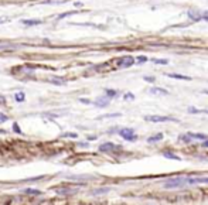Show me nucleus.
I'll use <instances>...</instances> for the list:
<instances>
[{
	"instance_id": "f257e3e1",
	"label": "nucleus",
	"mask_w": 208,
	"mask_h": 205,
	"mask_svg": "<svg viewBox=\"0 0 208 205\" xmlns=\"http://www.w3.org/2000/svg\"><path fill=\"white\" fill-rule=\"evenodd\" d=\"M135 58L130 57V55H126V57H122V58H117L116 62H113L115 68H129L132 65L135 64Z\"/></svg>"
},
{
	"instance_id": "f03ea898",
	"label": "nucleus",
	"mask_w": 208,
	"mask_h": 205,
	"mask_svg": "<svg viewBox=\"0 0 208 205\" xmlns=\"http://www.w3.org/2000/svg\"><path fill=\"white\" fill-rule=\"evenodd\" d=\"M186 184V178L177 177V178H170L164 183V188H180Z\"/></svg>"
},
{
	"instance_id": "7ed1b4c3",
	"label": "nucleus",
	"mask_w": 208,
	"mask_h": 205,
	"mask_svg": "<svg viewBox=\"0 0 208 205\" xmlns=\"http://www.w3.org/2000/svg\"><path fill=\"white\" fill-rule=\"evenodd\" d=\"M119 135L122 136L125 140H128V141H135L137 139V136L135 135V130H133V129H130V127L120 129V130H119Z\"/></svg>"
},
{
	"instance_id": "20e7f679",
	"label": "nucleus",
	"mask_w": 208,
	"mask_h": 205,
	"mask_svg": "<svg viewBox=\"0 0 208 205\" xmlns=\"http://www.w3.org/2000/svg\"><path fill=\"white\" fill-rule=\"evenodd\" d=\"M147 122H153V123H160V122H177V119L171 117V116H146L144 117Z\"/></svg>"
},
{
	"instance_id": "39448f33",
	"label": "nucleus",
	"mask_w": 208,
	"mask_h": 205,
	"mask_svg": "<svg viewBox=\"0 0 208 205\" xmlns=\"http://www.w3.org/2000/svg\"><path fill=\"white\" fill-rule=\"evenodd\" d=\"M117 148H119V146L113 144V143H111V141H108V143H104V144H101V146H99V150H101V151H104V153L115 151V150H117Z\"/></svg>"
},
{
	"instance_id": "423d86ee",
	"label": "nucleus",
	"mask_w": 208,
	"mask_h": 205,
	"mask_svg": "<svg viewBox=\"0 0 208 205\" xmlns=\"http://www.w3.org/2000/svg\"><path fill=\"white\" fill-rule=\"evenodd\" d=\"M187 16H188V19L191 21H200V20H202V14L200 12H197V10H188Z\"/></svg>"
},
{
	"instance_id": "0eeeda50",
	"label": "nucleus",
	"mask_w": 208,
	"mask_h": 205,
	"mask_svg": "<svg viewBox=\"0 0 208 205\" xmlns=\"http://www.w3.org/2000/svg\"><path fill=\"white\" fill-rule=\"evenodd\" d=\"M187 184H207L208 177H198V178H186Z\"/></svg>"
},
{
	"instance_id": "6e6552de",
	"label": "nucleus",
	"mask_w": 208,
	"mask_h": 205,
	"mask_svg": "<svg viewBox=\"0 0 208 205\" xmlns=\"http://www.w3.org/2000/svg\"><path fill=\"white\" fill-rule=\"evenodd\" d=\"M95 105H96L98 108H106L108 105H109V98L108 96H101V98H98L96 101H95Z\"/></svg>"
},
{
	"instance_id": "1a4fd4ad",
	"label": "nucleus",
	"mask_w": 208,
	"mask_h": 205,
	"mask_svg": "<svg viewBox=\"0 0 208 205\" xmlns=\"http://www.w3.org/2000/svg\"><path fill=\"white\" fill-rule=\"evenodd\" d=\"M43 21L38 19H30V20H21V24L26 27H31V26H38V24H41Z\"/></svg>"
},
{
	"instance_id": "9d476101",
	"label": "nucleus",
	"mask_w": 208,
	"mask_h": 205,
	"mask_svg": "<svg viewBox=\"0 0 208 205\" xmlns=\"http://www.w3.org/2000/svg\"><path fill=\"white\" fill-rule=\"evenodd\" d=\"M150 93H153V95H167V93H169V91L163 89V88L153 86V88H150Z\"/></svg>"
},
{
	"instance_id": "9b49d317",
	"label": "nucleus",
	"mask_w": 208,
	"mask_h": 205,
	"mask_svg": "<svg viewBox=\"0 0 208 205\" xmlns=\"http://www.w3.org/2000/svg\"><path fill=\"white\" fill-rule=\"evenodd\" d=\"M167 77L173 78V79H183V81H191V77H187V75H181V74H167Z\"/></svg>"
},
{
	"instance_id": "f8f14e48",
	"label": "nucleus",
	"mask_w": 208,
	"mask_h": 205,
	"mask_svg": "<svg viewBox=\"0 0 208 205\" xmlns=\"http://www.w3.org/2000/svg\"><path fill=\"white\" fill-rule=\"evenodd\" d=\"M188 136L191 137V139H195V140H207L208 137L207 135H204V133H188Z\"/></svg>"
},
{
	"instance_id": "ddd939ff",
	"label": "nucleus",
	"mask_w": 208,
	"mask_h": 205,
	"mask_svg": "<svg viewBox=\"0 0 208 205\" xmlns=\"http://www.w3.org/2000/svg\"><path fill=\"white\" fill-rule=\"evenodd\" d=\"M163 156L166 157V159H171V160H181L177 154H174L173 151H170V150H167V151H163Z\"/></svg>"
},
{
	"instance_id": "4468645a",
	"label": "nucleus",
	"mask_w": 208,
	"mask_h": 205,
	"mask_svg": "<svg viewBox=\"0 0 208 205\" xmlns=\"http://www.w3.org/2000/svg\"><path fill=\"white\" fill-rule=\"evenodd\" d=\"M162 139H163V133H157V135L149 137V139H147V141H149V143H156V141H160Z\"/></svg>"
},
{
	"instance_id": "2eb2a0df",
	"label": "nucleus",
	"mask_w": 208,
	"mask_h": 205,
	"mask_svg": "<svg viewBox=\"0 0 208 205\" xmlns=\"http://www.w3.org/2000/svg\"><path fill=\"white\" fill-rule=\"evenodd\" d=\"M50 81H51V83H54V85H61V86H62V85H65V81L62 79V78L52 77L51 79H50Z\"/></svg>"
},
{
	"instance_id": "dca6fc26",
	"label": "nucleus",
	"mask_w": 208,
	"mask_h": 205,
	"mask_svg": "<svg viewBox=\"0 0 208 205\" xmlns=\"http://www.w3.org/2000/svg\"><path fill=\"white\" fill-rule=\"evenodd\" d=\"M151 61H153V64H157V65H167L169 64V59H163V58H153Z\"/></svg>"
},
{
	"instance_id": "f3484780",
	"label": "nucleus",
	"mask_w": 208,
	"mask_h": 205,
	"mask_svg": "<svg viewBox=\"0 0 208 205\" xmlns=\"http://www.w3.org/2000/svg\"><path fill=\"white\" fill-rule=\"evenodd\" d=\"M14 99H16L17 102H24V99H26L24 92H17V93H14Z\"/></svg>"
},
{
	"instance_id": "a211bd4d",
	"label": "nucleus",
	"mask_w": 208,
	"mask_h": 205,
	"mask_svg": "<svg viewBox=\"0 0 208 205\" xmlns=\"http://www.w3.org/2000/svg\"><path fill=\"white\" fill-rule=\"evenodd\" d=\"M105 93H106V96L111 99V98H115V96H117V92L115 89H106L105 91Z\"/></svg>"
},
{
	"instance_id": "6ab92c4d",
	"label": "nucleus",
	"mask_w": 208,
	"mask_h": 205,
	"mask_svg": "<svg viewBox=\"0 0 208 205\" xmlns=\"http://www.w3.org/2000/svg\"><path fill=\"white\" fill-rule=\"evenodd\" d=\"M72 14H77V12H65V13L59 14L58 17H57V20H62V19H65V17H68V16H72Z\"/></svg>"
},
{
	"instance_id": "aec40b11",
	"label": "nucleus",
	"mask_w": 208,
	"mask_h": 205,
	"mask_svg": "<svg viewBox=\"0 0 208 205\" xmlns=\"http://www.w3.org/2000/svg\"><path fill=\"white\" fill-rule=\"evenodd\" d=\"M180 140L184 141V143H190V141L193 140V139H191L188 135H181V136H180Z\"/></svg>"
},
{
	"instance_id": "412c9836",
	"label": "nucleus",
	"mask_w": 208,
	"mask_h": 205,
	"mask_svg": "<svg viewBox=\"0 0 208 205\" xmlns=\"http://www.w3.org/2000/svg\"><path fill=\"white\" fill-rule=\"evenodd\" d=\"M135 61H136L137 64H143V62H146V61H147V57H144V55H140V57H137Z\"/></svg>"
},
{
	"instance_id": "4be33fe9",
	"label": "nucleus",
	"mask_w": 208,
	"mask_h": 205,
	"mask_svg": "<svg viewBox=\"0 0 208 205\" xmlns=\"http://www.w3.org/2000/svg\"><path fill=\"white\" fill-rule=\"evenodd\" d=\"M143 79L144 81H147V82H154V81H156V79H154V77H150V75H146V77H143Z\"/></svg>"
},
{
	"instance_id": "5701e85b",
	"label": "nucleus",
	"mask_w": 208,
	"mask_h": 205,
	"mask_svg": "<svg viewBox=\"0 0 208 205\" xmlns=\"http://www.w3.org/2000/svg\"><path fill=\"white\" fill-rule=\"evenodd\" d=\"M62 137H72V139H77L78 136H77V133H64Z\"/></svg>"
},
{
	"instance_id": "b1692460",
	"label": "nucleus",
	"mask_w": 208,
	"mask_h": 205,
	"mask_svg": "<svg viewBox=\"0 0 208 205\" xmlns=\"http://www.w3.org/2000/svg\"><path fill=\"white\" fill-rule=\"evenodd\" d=\"M13 130L16 132V133H21V129L19 127V125H17V123H13Z\"/></svg>"
},
{
	"instance_id": "393cba45",
	"label": "nucleus",
	"mask_w": 208,
	"mask_h": 205,
	"mask_svg": "<svg viewBox=\"0 0 208 205\" xmlns=\"http://www.w3.org/2000/svg\"><path fill=\"white\" fill-rule=\"evenodd\" d=\"M7 119H9V117H7L4 113H0V123H4Z\"/></svg>"
},
{
	"instance_id": "a878e982",
	"label": "nucleus",
	"mask_w": 208,
	"mask_h": 205,
	"mask_svg": "<svg viewBox=\"0 0 208 205\" xmlns=\"http://www.w3.org/2000/svg\"><path fill=\"white\" fill-rule=\"evenodd\" d=\"M7 48H14V47H12L10 44H1L0 45V50H7Z\"/></svg>"
},
{
	"instance_id": "bb28decb",
	"label": "nucleus",
	"mask_w": 208,
	"mask_h": 205,
	"mask_svg": "<svg viewBox=\"0 0 208 205\" xmlns=\"http://www.w3.org/2000/svg\"><path fill=\"white\" fill-rule=\"evenodd\" d=\"M123 98L126 99V101H128V99H135V95H133V93H126Z\"/></svg>"
},
{
	"instance_id": "cd10ccee",
	"label": "nucleus",
	"mask_w": 208,
	"mask_h": 205,
	"mask_svg": "<svg viewBox=\"0 0 208 205\" xmlns=\"http://www.w3.org/2000/svg\"><path fill=\"white\" fill-rule=\"evenodd\" d=\"M188 112H190V113H200L201 110L195 109V108H188Z\"/></svg>"
},
{
	"instance_id": "c85d7f7f",
	"label": "nucleus",
	"mask_w": 208,
	"mask_h": 205,
	"mask_svg": "<svg viewBox=\"0 0 208 205\" xmlns=\"http://www.w3.org/2000/svg\"><path fill=\"white\" fill-rule=\"evenodd\" d=\"M109 191V188H102V190H96L95 194H102V192H108Z\"/></svg>"
},
{
	"instance_id": "c756f323",
	"label": "nucleus",
	"mask_w": 208,
	"mask_h": 205,
	"mask_svg": "<svg viewBox=\"0 0 208 205\" xmlns=\"http://www.w3.org/2000/svg\"><path fill=\"white\" fill-rule=\"evenodd\" d=\"M26 192L27 194H36V195L40 194V191H37V190H26Z\"/></svg>"
},
{
	"instance_id": "7c9ffc66",
	"label": "nucleus",
	"mask_w": 208,
	"mask_h": 205,
	"mask_svg": "<svg viewBox=\"0 0 208 205\" xmlns=\"http://www.w3.org/2000/svg\"><path fill=\"white\" fill-rule=\"evenodd\" d=\"M79 101H81L82 103H86V105H89V103H91V101H89V99H85V98H81Z\"/></svg>"
},
{
	"instance_id": "2f4dec72",
	"label": "nucleus",
	"mask_w": 208,
	"mask_h": 205,
	"mask_svg": "<svg viewBox=\"0 0 208 205\" xmlns=\"http://www.w3.org/2000/svg\"><path fill=\"white\" fill-rule=\"evenodd\" d=\"M202 20H204V21H207V23H208V12H205V13L202 14Z\"/></svg>"
},
{
	"instance_id": "473e14b6",
	"label": "nucleus",
	"mask_w": 208,
	"mask_h": 205,
	"mask_svg": "<svg viewBox=\"0 0 208 205\" xmlns=\"http://www.w3.org/2000/svg\"><path fill=\"white\" fill-rule=\"evenodd\" d=\"M202 146L208 148V139H207V140H204V143H202Z\"/></svg>"
},
{
	"instance_id": "72a5a7b5",
	"label": "nucleus",
	"mask_w": 208,
	"mask_h": 205,
	"mask_svg": "<svg viewBox=\"0 0 208 205\" xmlns=\"http://www.w3.org/2000/svg\"><path fill=\"white\" fill-rule=\"evenodd\" d=\"M7 21V19H1V17H0V24H1V23H6Z\"/></svg>"
},
{
	"instance_id": "f704fd0d",
	"label": "nucleus",
	"mask_w": 208,
	"mask_h": 205,
	"mask_svg": "<svg viewBox=\"0 0 208 205\" xmlns=\"http://www.w3.org/2000/svg\"><path fill=\"white\" fill-rule=\"evenodd\" d=\"M75 6H77V7H82V3H79V1H77V3H75Z\"/></svg>"
},
{
	"instance_id": "c9c22d12",
	"label": "nucleus",
	"mask_w": 208,
	"mask_h": 205,
	"mask_svg": "<svg viewBox=\"0 0 208 205\" xmlns=\"http://www.w3.org/2000/svg\"><path fill=\"white\" fill-rule=\"evenodd\" d=\"M88 139H89V140H95V139H96V136H89Z\"/></svg>"
}]
</instances>
